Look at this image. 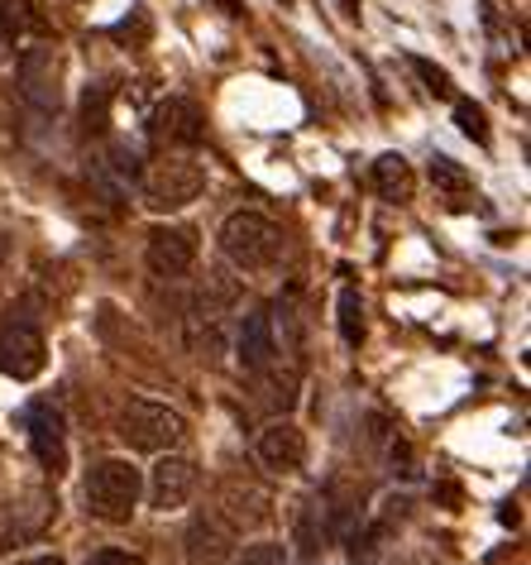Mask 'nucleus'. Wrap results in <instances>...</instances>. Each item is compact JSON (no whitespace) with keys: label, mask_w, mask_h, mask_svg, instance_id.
Wrapping results in <instances>:
<instances>
[{"label":"nucleus","mask_w":531,"mask_h":565,"mask_svg":"<svg viewBox=\"0 0 531 565\" xmlns=\"http://www.w3.org/2000/svg\"><path fill=\"white\" fill-rule=\"evenodd\" d=\"M139 493H144V475L130 460H96L87 470V484H82L87 513L101 522H130L139 508Z\"/></svg>","instance_id":"1"},{"label":"nucleus","mask_w":531,"mask_h":565,"mask_svg":"<svg viewBox=\"0 0 531 565\" xmlns=\"http://www.w3.org/2000/svg\"><path fill=\"white\" fill-rule=\"evenodd\" d=\"M206 192V168L197 159H159L149 168H139V196L153 211H183Z\"/></svg>","instance_id":"2"},{"label":"nucleus","mask_w":531,"mask_h":565,"mask_svg":"<svg viewBox=\"0 0 531 565\" xmlns=\"http://www.w3.org/2000/svg\"><path fill=\"white\" fill-rule=\"evenodd\" d=\"M220 249H226V259L240 268V274H259V268H269L278 259L283 235H278V225L269 216H259V211H235V216L220 225Z\"/></svg>","instance_id":"3"},{"label":"nucleus","mask_w":531,"mask_h":565,"mask_svg":"<svg viewBox=\"0 0 531 565\" xmlns=\"http://www.w3.org/2000/svg\"><path fill=\"white\" fill-rule=\"evenodd\" d=\"M120 441L130 450H144V456H163V450H173L183 441L187 422L173 413V407L163 403H149V398H130L120 407Z\"/></svg>","instance_id":"4"},{"label":"nucleus","mask_w":531,"mask_h":565,"mask_svg":"<svg viewBox=\"0 0 531 565\" xmlns=\"http://www.w3.org/2000/svg\"><path fill=\"white\" fill-rule=\"evenodd\" d=\"M15 82H20V96L30 102L34 110H44V116H53L63 102V92H58V82H63V63H58V49H48V44H30V49H20V58H15Z\"/></svg>","instance_id":"5"},{"label":"nucleus","mask_w":531,"mask_h":565,"mask_svg":"<svg viewBox=\"0 0 531 565\" xmlns=\"http://www.w3.org/2000/svg\"><path fill=\"white\" fill-rule=\"evenodd\" d=\"M197 254H202V239L192 225H153L149 239H144V259L159 278H183L197 268Z\"/></svg>","instance_id":"6"},{"label":"nucleus","mask_w":531,"mask_h":565,"mask_svg":"<svg viewBox=\"0 0 531 565\" xmlns=\"http://www.w3.org/2000/svg\"><path fill=\"white\" fill-rule=\"evenodd\" d=\"M20 427L30 431V446H34V460L58 479L67 470V422L53 403H30L20 413Z\"/></svg>","instance_id":"7"},{"label":"nucleus","mask_w":531,"mask_h":565,"mask_svg":"<svg viewBox=\"0 0 531 565\" xmlns=\"http://www.w3.org/2000/svg\"><path fill=\"white\" fill-rule=\"evenodd\" d=\"M48 364V345L30 321H6L0 327V374L15 379V384H30V379L44 374Z\"/></svg>","instance_id":"8"},{"label":"nucleus","mask_w":531,"mask_h":565,"mask_svg":"<svg viewBox=\"0 0 531 565\" xmlns=\"http://www.w3.org/2000/svg\"><path fill=\"white\" fill-rule=\"evenodd\" d=\"M149 135L167 149H197L206 139V116L192 96H167V102L153 106L149 116Z\"/></svg>","instance_id":"9"},{"label":"nucleus","mask_w":531,"mask_h":565,"mask_svg":"<svg viewBox=\"0 0 531 565\" xmlns=\"http://www.w3.org/2000/svg\"><path fill=\"white\" fill-rule=\"evenodd\" d=\"M53 508H58V503H53L48 493H39V489L10 499L6 508H0V551L20 546V542H30V536L44 532V522L53 518Z\"/></svg>","instance_id":"10"},{"label":"nucleus","mask_w":531,"mask_h":565,"mask_svg":"<svg viewBox=\"0 0 531 565\" xmlns=\"http://www.w3.org/2000/svg\"><path fill=\"white\" fill-rule=\"evenodd\" d=\"M192 489H197V465L183 460V456H163L149 470V503L159 508V513L183 508L192 499Z\"/></svg>","instance_id":"11"},{"label":"nucleus","mask_w":531,"mask_h":565,"mask_svg":"<svg viewBox=\"0 0 531 565\" xmlns=\"http://www.w3.org/2000/svg\"><path fill=\"white\" fill-rule=\"evenodd\" d=\"M254 456H259L263 470L292 475V470H302L306 465V436L292 427V422H269V427L259 431V441H254Z\"/></svg>","instance_id":"12"},{"label":"nucleus","mask_w":531,"mask_h":565,"mask_svg":"<svg viewBox=\"0 0 531 565\" xmlns=\"http://www.w3.org/2000/svg\"><path fill=\"white\" fill-rule=\"evenodd\" d=\"M235 355H240L245 374H263L278 360V335H273V317L269 312H249L235 331Z\"/></svg>","instance_id":"13"},{"label":"nucleus","mask_w":531,"mask_h":565,"mask_svg":"<svg viewBox=\"0 0 531 565\" xmlns=\"http://www.w3.org/2000/svg\"><path fill=\"white\" fill-rule=\"evenodd\" d=\"M235 532L220 518H197L187 527V565H230Z\"/></svg>","instance_id":"14"},{"label":"nucleus","mask_w":531,"mask_h":565,"mask_svg":"<svg viewBox=\"0 0 531 565\" xmlns=\"http://www.w3.org/2000/svg\"><path fill=\"white\" fill-rule=\"evenodd\" d=\"M373 188H379L383 202H412V168L402 153H383L373 163Z\"/></svg>","instance_id":"15"},{"label":"nucleus","mask_w":531,"mask_h":565,"mask_svg":"<svg viewBox=\"0 0 531 565\" xmlns=\"http://www.w3.org/2000/svg\"><path fill=\"white\" fill-rule=\"evenodd\" d=\"M330 542V527H326V499H312V503H302V513H297V546H302V556H316L321 546Z\"/></svg>","instance_id":"16"},{"label":"nucleus","mask_w":531,"mask_h":565,"mask_svg":"<svg viewBox=\"0 0 531 565\" xmlns=\"http://www.w3.org/2000/svg\"><path fill=\"white\" fill-rule=\"evenodd\" d=\"M335 312H340V341H345V345H359V341H365V302H359L355 288L340 292V307H335Z\"/></svg>","instance_id":"17"},{"label":"nucleus","mask_w":531,"mask_h":565,"mask_svg":"<svg viewBox=\"0 0 531 565\" xmlns=\"http://www.w3.org/2000/svg\"><path fill=\"white\" fill-rule=\"evenodd\" d=\"M39 15H34V0H0V30H6L10 39L34 30Z\"/></svg>","instance_id":"18"},{"label":"nucleus","mask_w":531,"mask_h":565,"mask_svg":"<svg viewBox=\"0 0 531 565\" xmlns=\"http://www.w3.org/2000/svg\"><path fill=\"white\" fill-rule=\"evenodd\" d=\"M431 182H436V188H445V192H469V173H465V168H459L455 159H445V153H436V159H431Z\"/></svg>","instance_id":"19"},{"label":"nucleus","mask_w":531,"mask_h":565,"mask_svg":"<svg viewBox=\"0 0 531 565\" xmlns=\"http://www.w3.org/2000/svg\"><path fill=\"white\" fill-rule=\"evenodd\" d=\"M408 67L426 82V92H431V96H451V92H455V87H451V73H445V67H436L431 58H422V53H412Z\"/></svg>","instance_id":"20"},{"label":"nucleus","mask_w":531,"mask_h":565,"mask_svg":"<svg viewBox=\"0 0 531 565\" xmlns=\"http://www.w3.org/2000/svg\"><path fill=\"white\" fill-rule=\"evenodd\" d=\"M455 125L474 139V145H488V116H484V106H474V102H455Z\"/></svg>","instance_id":"21"},{"label":"nucleus","mask_w":531,"mask_h":565,"mask_svg":"<svg viewBox=\"0 0 531 565\" xmlns=\"http://www.w3.org/2000/svg\"><path fill=\"white\" fill-rule=\"evenodd\" d=\"M106 106H110V87H91L87 102H82V125H87V135L106 130Z\"/></svg>","instance_id":"22"},{"label":"nucleus","mask_w":531,"mask_h":565,"mask_svg":"<svg viewBox=\"0 0 531 565\" xmlns=\"http://www.w3.org/2000/svg\"><path fill=\"white\" fill-rule=\"evenodd\" d=\"M110 173H120V178H139V153L130 149V145H116L110 149Z\"/></svg>","instance_id":"23"},{"label":"nucleus","mask_w":531,"mask_h":565,"mask_svg":"<svg viewBox=\"0 0 531 565\" xmlns=\"http://www.w3.org/2000/svg\"><path fill=\"white\" fill-rule=\"evenodd\" d=\"M87 565H144L134 556V551H120V546H101V551H91V561Z\"/></svg>","instance_id":"24"},{"label":"nucleus","mask_w":531,"mask_h":565,"mask_svg":"<svg viewBox=\"0 0 531 565\" xmlns=\"http://www.w3.org/2000/svg\"><path fill=\"white\" fill-rule=\"evenodd\" d=\"M240 565H283V546H273V542H263V546H249Z\"/></svg>","instance_id":"25"},{"label":"nucleus","mask_w":531,"mask_h":565,"mask_svg":"<svg viewBox=\"0 0 531 565\" xmlns=\"http://www.w3.org/2000/svg\"><path fill=\"white\" fill-rule=\"evenodd\" d=\"M220 10H226V15H245V0H216Z\"/></svg>","instance_id":"26"},{"label":"nucleus","mask_w":531,"mask_h":565,"mask_svg":"<svg viewBox=\"0 0 531 565\" xmlns=\"http://www.w3.org/2000/svg\"><path fill=\"white\" fill-rule=\"evenodd\" d=\"M20 565H67V561H58V556H34V561H20Z\"/></svg>","instance_id":"27"},{"label":"nucleus","mask_w":531,"mask_h":565,"mask_svg":"<svg viewBox=\"0 0 531 565\" xmlns=\"http://www.w3.org/2000/svg\"><path fill=\"white\" fill-rule=\"evenodd\" d=\"M6 58H10V34L0 30V63H6Z\"/></svg>","instance_id":"28"},{"label":"nucleus","mask_w":531,"mask_h":565,"mask_svg":"<svg viewBox=\"0 0 531 565\" xmlns=\"http://www.w3.org/2000/svg\"><path fill=\"white\" fill-rule=\"evenodd\" d=\"M345 15H359V0H345Z\"/></svg>","instance_id":"29"},{"label":"nucleus","mask_w":531,"mask_h":565,"mask_svg":"<svg viewBox=\"0 0 531 565\" xmlns=\"http://www.w3.org/2000/svg\"><path fill=\"white\" fill-rule=\"evenodd\" d=\"M283 6H292V0H283Z\"/></svg>","instance_id":"30"}]
</instances>
